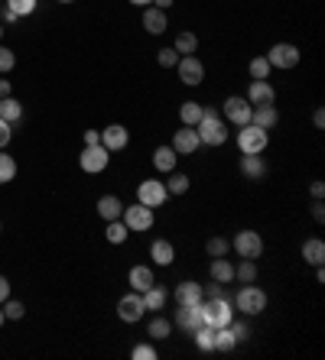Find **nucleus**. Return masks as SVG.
Listing matches in <instances>:
<instances>
[{"mask_svg": "<svg viewBox=\"0 0 325 360\" xmlns=\"http://www.w3.org/2000/svg\"><path fill=\"white\" fill-rule=\"evenodd\" d=\"M196 134L202 146H224L228 143V124L215 108H202V120L196 124Z\"/></svg>", "mask_w": 325, "mask_h": 360, "instance_id": "1", "label": "nucleus"}, {"mask_svg": "<svg viewBox=\"0 0 325 360\" xmlns=\"http://www.w3.org/2000/svg\"><path fill=\"white\" fill-rule=\"evenodd\" d=\"M234 311H241L244 319H257L260 311H267V292L260 289V285L254 283H244L238 289V295H234Z\"/></svg>", "mask_w": 325, "mask_h": 360, "instance_id": "2", "label": "nucleus"}, {"mask_svg": "<svg viewBox=\"0 0 325 360\" xmlns=\"http://www.w3.org/2000/svg\"><path fill=\"white\" fill-rule=\"evenodd\" d=\"M202 321L212 328H224V325H231L234 319V302L228 299V295H215V299H202Z\"/></svg>", "mask_w": 325, "mask_h": 360, "instance_id": "3", "label": "nucleus"}, {"mask_svg": "<svg viewBox=\"0 0 325 360\" xmlns=\"http://www.w3.org/2000/svg\"><path fill=\"white\" fill-rule=\"evenodd\" d=\"M267 146H270V130H264V127H257V124H244L238 130L241 156H248V153H264Z\"/></svg>", "mask_w": 325, "mask_h": 360, "instance_id": "4", "label": "nucleus"}, {"mask_svg": "<svg viewBox=\"0 0 325 360\" xmlns=\"http://www.w3.org/2000/svg\"><path fill=\"white\" fill-rule=\"evenodd\" d=\"M231 250L238 253L241 260H260V253H264V237L257 234V231H250V227H244V231L234 234Z\"/></svg>", "mask_w": 325, "mask_h": 360, "instance_id": "5", "label": "nucleus"}, {"mask_svg": "<svg viewBox=\"0 0 325 360\" xmlns=\"http://www.w3.org/2000/svg\"><path fill=\"white\" fill-rule=\"evenodd\" d=\"M250 110H254V104H250L248 98L231 94V98L222 104V120L224 124H234V127H244V124H250Z\"/></svg>", "mask_w": 325, "mask_h": 360, "instance_id": "6", "label": "nucleus"}, {"mask_svg": "<svg viewBox=\"0 0 325 360\" xmlns=\"http://www.w3.org/2000/svg\"><path fill=\"white\" fill-rule=\"evenodd\" d=\"M120 221L127 224V231H134V234H144V231H150L153 227V208H146V205H124V214H120Z\"/></svg>", "mask_w": 325, "mask_h": 360, "instance_id": "7", "label": "nucleus"}, {"mask_svg": "<svg viewBox=\"0 0 325 360\" xmlns=\"http://www.w3.org/2000/svg\"><path fill=\"white\" fill-rule=\"evenodd\" d=\"M78 166H82V172H88V176H98V172H104V169L111 166V153L104 150L101 143H98V146H85L82 156H78Z\"/></svg>", "mask_w": 325, "mask_h": 360, "instance_id": "8", "label": "nucleus"}, {"mask_svg": "<svg viewBox=\"0 0 325 360\" xmlns=\"http://www.w3.org/2000/svg\"><path fill=\"white\" fill-rule=\"evenodd\" d=\"M166 198H170V192H166V182H160V179H144L137 185V201L146 208H162Z\"/></svg>", "mask_w": 325, "mask_h": 360, "instance_id": "9", "label": "nucleus"}, {"mask_svg": "<svg viewBox=\"0 0 325 360\" xmlns=\"http://www.w3.org/2000/svg\"><path fill=\"white\" fill-rule=\"evenodd\" d=\"M176 72H179L182 84H189V88H198V84L205 82V65H202V59H196V56H179Z\"/></svg>", "mask_w": 325, "mask_h": 360, "instance_id": "10", "label": "nucleus"}, {"mask_svg": "<svg viewBox=\"0 0 325 360\" xmlns=\"http://www.w3.org/2000/svg\"><path fill=\"white\" fill-rule=\"evenodd\" d=\"M267 62H270V68H296L300 65V49L293 42H276L267 52Z\"/></svg>", "mask_w": 325, "mask_h": 360, "instance_id": "11", "label": "nucleus"}, {"mask_svg": "<svg viewBox=\"0 0 325 360\" xmlns=\"http://www.w3.org/2000/svg\"><path fill=\"white\" fill-rule=\"evenodd\" d=\"M144 295L140 292H134L130 289L127 295H120V302H117V319L120 321H127V325H137L140 319H144Z\"/></svg>", "mask_w": 325, "mask_h": 360, "instance_id": "12", "label": "nucleus"}, {"mask_svg": "<svg viewBox=\"0 0 325 360\" xmlns=\"http://www.w3.org/2000/svg\"><path fill=\"white\" fill-rule=\"evenodd\" d=\"M127 143H130V130L124 124H108L101 130V146L108 153H120V150H127Z\"/></svg>", "mask_w": 325, "mask_h": 360, "instance_id": "13", "label": "nucleus"}, {"mask_svg": "<svg viewBox=\"0 0 325 360\" xmlns=\"http://www.w3.org/2000/svg\"><path fill=\"white\" fill-rule=\"evenodd\" d=\"M172 150H176V156H192V153L202 146L198 143V134H196V127H186L182 124L176 134H172V143H170Z\"/></svg>", "mask_w": 325, "mask_h": 360, "instance_id": "14", "label": "nucleus"}, {"mask_svg": "<svg viewBox=\"0 0 325 360\" xmlns=\"http://www.w3.org/2000/svg\"><path fill=\"white\" fill-rule=\"evenodd\" d=\"M244 98L250 101V104H274L276 101V91H274V84L267 82V78H250V88H248V94Z\"/></svg>", "mask_w": 325, "mask_h": 360, "instance_id": "15", "label": "nucleus"}, {"mask_svg": "<svg viewBox=\"0 0 325 360\" xmlns=\"http://www.w3.org/2000/svg\"><path fill=\"white\" fill-rule=\"evenodd\" d=\"M166 26H170V20H166V10H160V7H144V30L150 36H162L166 33Z\"/></svg>", "mask_w": 325, "mask_h": 360, "instance_id": "16", "label": "nucleus"}, {"mask_svg": "<svg viewBox=\"0 0 325 360\" xmlns=\"http://www.w3.org/2000/svg\"><path fill=\"white\" fill-rule=\"evenodd\" d=\"M198 305H202V302H198ZM198 305H179V311H176V328H182V331H189V335H192L198 325H205V321H202V309H198Z\"/></svg>", "mask_w": 325, "mask_h": 360, "instance_id": "17", "label": "nucleus"}, {"mask_svg": "<svg viewBox=\"0 0 325 360\" xmlns=\"http://www.w3.org/2000/svg\"><path fill=\"white\" fill-rule=\"evenodd\" d=\"M241 172H244V179H250V182H260V179L267 176V162L260 153H248V156H241Z\"/></svg>", "mask_w": 325, "mask_h": 360, "instance_id": "18", "label": "nucleus"}, {"mask_svg": "<svg viewBox=\"0 0 325 360\" xmlns=\"http://www.w3.org/2000/svg\"><path fill=\"white\" fill-rule=\"evenodd\" d=\"M250 124L264 127V130H274V127L280 124V110H276L274 104H257V108L250 110Z\"/></svg>", "mask_w": 325, "mask_h": 360, "instance_id": "19", "label": "nucleus"}, {"mask_svg": "<svg viewBox=\"0 0 325 360\" xmlns=\"http://www.w3.org/2000/svg\"><path fill=\"white\" fill-rule=\"evenodd\" d=\"M127 283H130V289H134V292H146V289L156 283V276H153V269L140 263V266H130Z\"/></svg>", "mask_w": 325, "mask_h": 360, "instance_id": "20", "label": "nucleus"}, {"mask_svg": "<svg viewBox=\"0 0 325 360\" xmlns=\"http://www.w3.org/2000/svg\"><path fill=\"white\" fill-rule=\"evenodd\" d=\"M150 260H153L156 266H170V263L176 260V247H172L166 237H160V240L150 243Z\"/></svg>", "mask_w": 325, "mask_h": 360, "instance_id": "21", "label": "nucleus"}, {"mask_svg": "<svg viewBox=\"0 0 325 360\" xmlns=\"http://www.w3.org/2000/svg\"><path fill=\"white\" fill-rule=\"evenodd\" d=\"M208 276H212L215 283H222V285L234 283V263L228 260V257H215L212 266H208Z\"/></svg>", "mask_w": 325, "mask_h": 360, "instance_id": "22", "label": "nucleus"}, {"mask_svg": "<svg viewBox=\"0 0 325 360\" xmlns=\"http://www.w3.org/2000/svg\"><path fill=\"white\" fill-rule=\"evenodd\" d=\"M202 302V285L186 279V283L176 285V305H198Z\"/></svg>", "mask_w": 325, "mask_h": 360, "instance_id": "23", "label": "nucleus"}, {"mask_svg": "<svg viewBox=\"0 0 325 360\" xmlns=\"http://www.w3.org/2000/svg\"><path fill=\"white\" fill-rule=\"evenodd\" d=\"M144 295V309L146 311H162L166 309V302H170V292H166V289H162V285H150V289H146V292H140Z\"/></svg>", "mask_w": 325, "mask_h": 360, "instance_id": "24", "label": "nucleus"}, {"mask_svg": "<svg viewBox=\"0 0 325 360\" xmlns=\"http://www.w3.org/2000/svg\"><path fill=\"white\" fill-rule=\"evenodd\" d=\"M98 214H101L104 221H117L120 214H124V201H120L117 195H101V198H98Z\"/></svg>", "mask_w": 325, "mask_h": 360, "instance_id": "25", "label": "nucleus"}, {"mask_svg": "<svg viewBox=\"0 0 325 360\" xmlns=\"http://www.w3.org/2000/svg\"><path fill=\"white\" fill-rule=\"evenodd\" d=\"M176 150L172 146H156L153 150V166H156V172H162V176H170L172 169H176Z\"/></svg>", "mask_w": 325, "mask_h": 360, "instance_id": "26", "label": "nucleus"}, {"mask_svg": "<svg viewBox=\"0 0 325 360\" xmlns=\"http://www.w3.org/2000/svg\"><path fill=\"white\" fill-rule=\"evenodd\" d=\"M302 260H306L309 266H322L325 263V243L319 240V237H312V240L302 243Z\"/></svg>", "mask_w": 325, "mask_h": 360, "instance_id": "27", "label": "nucleus"}, {"mask_svg": "<svg viewBox=\"0 0 325 360\" xmlns=\"http://www.w3.org/2000/svg\"><path fill=\"white\" fill-rule=\"evenodd\" d=\"M170 335H172V321L166 319V315L150 319V325H146V338H150V341H166Z\"/></svg>", "mask_w": 325, "mask_h": 360, "instance_id": "28", "label": "nucleus"}, {"mask_svg": "<svg viewBox=\"0 0 325 360\" xmlns=\"http://www.w3.org/2000/svg\"><path fill=\"white\" fill-rule=\"evenodd\" d=\"M0 117L7 124H20L23 120V104L17 98H0Z\"/></svg>", "mask_w": 325, "mask_h": 360, "instance_id": "29", "label": "nucleus"}, {"mask_svg": "<svg viewBox=\"0 0 325 360\" xmlns=\"http://www.w3.org/2000/svg\"><path fill=\"white\" fill-rule=\"evenodd\" d=\"M238 347V338H234V331L228 325L224 328H215V351L218 354H228V351H234Z\"/></svg>", "mask_w": 325, "mask_h": 360, "instance_id": "30", "label": "nucleus"}, {"mask_svg": "<svg viewBox=\"0 0 325 360\" xmlns=\"http://www.w3.org/2000/svg\"><path fill=\"white\" fill-rule=\"evenodd\" d=\"M192 338H196V347H198V351H205V354L215 351V328L212 325H198L196 331H192Z\"/></svg>", "mask_w": 325, "mask_h": 360, "instance_id": "31", "label": "nucleus"}, {"mask_svg": "<svg viewBox=\"0 0 325 360\" xmlns=\"http://www.w3.org/2000/svg\"><path fill=\"white\" fill-rule=\"evenodd\" d=\"M179 120H182L186 127H196L198 120H202V104H198V101H182Z\"/></svg>", "mask_w": 325, "mask_h": 360, "instance_id": "32", "label": "nucleus"}, {"mask_svg": "<svg viewBox=\"0 0 325 360\" xmlns=\"http://www.w3.org/2000/svg\"><path fill=\"white\" fill-rule=\"evenodd\" d=\"M36 4H39V0H4V7H7L17 20H23V17H30V13H36Z\"/></svg>", "mask_w": 325, "mask_h": 360, "instance_id": "33", "label": "nucleus"}, {"mask_svg": "<svg viewBox=\"0 0 325 360\" xmlns=\"http://www.w3.org/2000/svg\"><path fill=\"white\" fill-rule=\"evenodd\" d=\"M189 185H192V182H189L186 172H176V169H172L170 179H166V192H170V195H186Z\"/></svg>", "mask_w": 325, "mask_h": 360, "instance_id": "34", "label": "nucleus"}, {"mask_svg": "<svg viewBox=\"0 0 325 360\" xmlns=\"http://www.w3.org/2000/svg\"><path fill=\"white\" fill-rule=\"evenodd\" d=\"M17 179V160L10 156V153L0 150V185H7Z\"/></svg>", "mask_w": 325, "mask_h": 360, "instance_id": "35", "label": "nucleus"}, {"mask_svg": "<svg viewBox=\"0 0 325 360\" xmlns=\"http://www.w3.org/2000/svg\"><path fill=\"white\" fill-rule=\"evenodd\" d=\"M234 279H238L241 285H244V283H257V260H241L238 266H234Z\"/></svg>", "mask_w": 325, "mask_h": 360, "instance_id": "36", "label": "nucleus"}, {"mask_svg": "<svg viewBox=\"0 0 325 360\" xmlns=\"http://www.w3.org/2000/svg\"><path fill=\"white\" fill-rule=\"evenodd\" d=\"M127 224H124V221H108V227H104V237H108V243H124L127 240Z\"/></svg>", "mask_w": 325, "mask_h": 360, "instance_id": "37", "label": "nucleus"}, {"mask_svg": "<svg viewBox=\"0 0 325 360\" xmlns=\"http://www.w3.org/2000/svg\"><path fill=\"white\" fill-rule=\"evenodd\" d=\"M172 49L179 52V56H192V52L198 49V36H196V33H189V30H186V33L176 36V46H172Z\"/></svg>", "mask_w": 325, "mask_h": 360, "instance_id": "38", "label": "nucleus"}, {"mask_svg": "<svg viewBox=\"0 0 325 360\" xmlns=\"http://www.w3.org/2000/svg\"><path fill=\"white\" fill-rule=\"evenodd\" d=\"M228 250H231V243L224 240V237H208V243H205V253L208 257H228Z\"/></svg>", "mask_w": 325, "mask_h": 360, "instance_id": "39", "label": "nucleus"}, {"mask_svg": "<svg viewBox=\"0 0 325 360\" xmlns=\"http://www.w3.org/2000/svg\"><path fill=\"white\" fill-rule=\"evenodd\" d=\"M248 72H250V78H270V62H267V56H257V59H250Z\"/></svg>", "mask_w": 325, "mask_h": 360, "instance_id": "40", "label": "nucleus"}, {"mask_svg": "<svg viewBox=\"0 0 325 360\" xmlns=\"http://www.w3.org/2000/svg\"><path fill=\"white\" fill-rule=\"evenodd\" d=\"M0 309H4V315H7V321H20L26 315V309H23V302H17V299H7L4 302V305H0Z\"/></svg>", "mask_w": 325, "mask_h": 360, "instance_id": "41", "label": "nucleus"}, {"mask_svg": "<svg viewBox=\"0 0 325 360\" xmlns=\"http://www.w3.org/2000/svg\"><path fill=\"white\" fill-rule=\"evenodd\" d=\"M156 62H160V68H176V62H179V52L172 49V46H170V49H160V52H156Z\"/></svg>", "mask_w": 325, "mask_h": 360, "instance_id": "42", "label": "nucleus"}, {"mask_svg": "<svg viewBox=\"0 0 325 360\" xmlns=\"http://www.w3.org/2000/svg\"><path fill=\"white\" fill-rule=\"evenodd\" d=\"M130 357L134 360H156V347L153 344H137V347L130 351Z\"/></svg>", "mask_w": 325, "mask_h": 360, "instance_id": "43", "label": "nucleus"}, {"mask_svg": "<svg viewBox=\"0 0 325 360\" xmlns=\"http://www.w3.org/2000/svg\"><path fill=\"white\" fill-rule=\"evenodd\" d=\"M228 328L234 331L238 344H241V341H250V325H248V321H234V319H231V325H228Z\"/></svg>", "mask_w": 325, "mask_h": 360, "instance_id": "44", "label": "nucleus"}, {"mask_svg": "<svg viewBox=\"0 0 325 360\" xmlns=\"http://www.w3.org/2000/svg\"><path fill=\"white\" fill-rule=\"evenodd\" d=\"M13 65H17V56H13V49L0 46V72H10Z\"/></svg>", "mask_w": 325, "mask_h": 360, "instance_id": "45", "label": "nucleus"}, {"mask_svg": "<svg viewBox=\"0 0 325 360\" xmlns=\"http://www.w3.org/2000/svg\"><path fill=\"white\" fill-rule=\"evenodd\" d=\"M10 127H13V124H7V120L0 117V150H4V146L13 140V130H10Z\"/></svg>", "mask_w": 325, "mask_h": 360, "instance_id": "46", "label": "nucleus"}, {"mask_svg": "<svg viewBox=\"0 0 325 360\" xmlns=\"http://www.w3.org/2000/svg\"><path fill=\"white\" fill-rule=\"evenodd\" d=\"M312 218H316L319 224H322V221H325V205H322V198H316V201H312Z\"/></svg>", "mask_w": 325, "mask_h": 360, "instance_id": "47", "label": "nucleus"}, {"mask_svg": "<svg viewBox=\"0 0 325 360\" xmlns=\"http://www.w3.org/2000/svg\"><path fill=\"white\" fill-rule=\"evenodd\" d=\"M101 143V130H85V146H98Z\"/></svg>", "mask_w": 325, "mask_h": 360, "instance_id": "48", "label": "nucleus"}, {"mask_svg": "<svg viewBox=\"0 0 325 360\" xmlns=\"http://www.w3.org/2000/svg\"><path fill=\"white\" fill-rule=\"evenodd\" d=\"M10 299V283H7V276H0V305Z\"/></svg>", "mask_w": 325, "mask_h": 360, "instance_id": "49", "label": "nucleus"}, {"mask_svg": "<svg viewBox=\"0 0 325 360\" xmlns=\"http://www.w3.org/2000/svg\"><path fill=\"white\" fill-rule=\"evenodd\" d=\"M309 192H312V198H322V195H325V185L322 182H312V185H309Z\"/></svg>", "mask_w": 325, "mask_h": 360, "instance_id": "50", "label": "nucleus"}, {"mask_svg": "<svg viewBox=\"0 0 325 360\" xmlns=\"http://www.w3.org/2000/svg\"><path fill=\"white\" fill-rule=\"evenodd\" d=\"M312 124H316L319 130H322V127H325V110H322V108H319L316 114H312Z\"/></svg>", "mask_w": 325, "mask_h": 360, "instance_id": "51", "label": "nucleus"}, {"mask_svg": "<svg viewBox=\"0 0 325 360\" xmlns=\"http://www.w3.org/2000/svg\"><path fill=\"white\" fill-rule=\"evenodd\" d=\"M0 98H10V82L7 78H0Z\"/></svg>", "mask_w": 325, "mask_h": 360, "instance_id": "52", "label": "nucleus"}, {"mask_svg": "<svg viewBox=\"0 0 325 360\" xmlns=\"http://www.w3.org/2000/svg\"><path fill=\"white\" fill-rule=\"evenodd\" d=\"M176 0H153V7H160V10H170Z\"/></svg>", "mask_w": 325, "mask_h": 360, "instance_id": "53", "label": "nucleus"}, {"mask_svg": "<svg viewBox=\"0 0 325 360\" xmlns=\"http://www.w3.org/2000/svg\"><path fill=\"white\" fill-rule=\"evenodd\" d=\"M130 4H134V7H150L153 0H130Z\"/></svg>", "mask_w": 325, "mask_h": 360, "instance_id": "54", "label": "nucleus"}, {"mask_svg": "<svg viewBox=\"0 0 325 360\" xmlns=\"http://www.w3.org/2000/svg\"><path fill=\"white\" fill-rule=\"evenodd\" d=\"M4 321H7V315H4V309H0V328H4Z\"/></svg>", "mask_w": 325, "mask_h": 360, "instance_id": "55", "label": "nucleus"}, {"mask_svg": "<svg viewBox=\"0 0 325 360\" xmlns=\"http://www.w3.org/2000/svg\"><path fill=\"white\" fill-rule=\"evenodd\" d=\"M59 4H75V0H59Z\"/></svg>", "mask_w": 325, "mask_h": 360, "instance_id": "56", "label": "nucleus"}, {"mask_svg": "<svg viewBox=\"0 0 325 360\" xmlns=\"http://www.w3.org/2000/svg\"><path fill=\"white\" fill-rule=\"evenodd\" d=\"M0 39H4V26H0Z\"/></svg>", "mask_w": 325, "mask_h": 360, "instance_id": "57", "label": "nucleus"}, {"mask_svg": "<svg viewBox=\"0 0 325 360\" xmlns=\"http://www.w3.org/2000/svg\"><path fill=\"white\" fill-rule=\"evenodd\" d=\"M0 231H4V224H0Z\"/></svg>", "mask_w": 325, "mask_h": 360, "instance_id": "58", "label": "nucleus"}]
</instances>
